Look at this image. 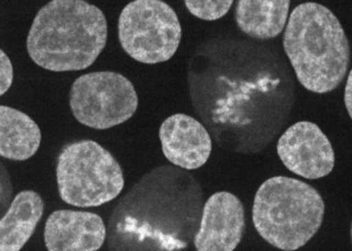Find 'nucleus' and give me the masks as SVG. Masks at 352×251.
Masks as SVG:
<instances>
[{"label": "nucleus", "instance_id": "nucleus-10", "mask_svg": "<svg viewBox=\"0 0 352 251\" xmlns=\"http://www.w3.org/2000/svg\"><path fill=\"white\" fill-rule=\"evenodd\" d=\"M43 235L49 251H93L103 246L106 226L93 212L56 210L47 218Z\"/></svg>", "mask_w": 352, "mask_h": 251}, {"label": "nucleus", "instance_id": "nucleus-16", "mask_svg": "<svg viewBox=\"0 0 352 251\" xmlns=\"http://www.w3.org/2000/svg\"><path fill=\"white\" fill-rule=\"evenodd\" d=\"M344 104L347 112L351 118L352 108V88H351V71H349V77H347L346 86L344 91Z\"/></svg>", "mask_w": 352, "mask_h": 251}, {"label": "nucleus", "instance_id": "nucleus-15", "mask_svg": "<svg viewBox=\"0 0 352 251\" xmlns=\"http://www.w3.org/2000/svg\"><path fill=\"white\" fill-rule=\"evenodd\" d=\"M14 67L12 60L3 51H0V95L3 96L14 83Z\"/></svg>", "mask_w": 352, "mask_h": 251}, {"label": "nucleus", "instance_id": "nucleus-12", "mask_svg": "<svg viewBox=\"0 0 352 251\" xmlns=\"http://www.w3.org/2000/svg\"><path fill=\"white\" fill-rule=\"evenodd\" d=\"M41 132L25 112L8 106L0 107V155L12 161L23 162L40 149Z\"/></svg>", "mask_w": 352, "mask_h": 251}, {"label": "nucleus", "instance_id": "nucleus-14", "mask_svg": "<svg viewBox=\"0 0 352 251\" xmlns=\"http://www.w3.org/2000/svg\"><path fill=\"white\" fill-rule=\"evenodd\" d=\"M234 1L223 0V1H193L186 0L184 5L193 16L203 21H214L225 16L230 12Z\"/></svg>", "mask_w": 352, "mask_h": 251}, {"label": "nucleus", "instance_id": "nucleus-8", "mask_svg": "<svg viewBox=\"0 0 352 251\" xmlns=\"http://www.w3.org/2000/svg\"><path fill=\"white\" fill-rule=\"evenodd\" d=\"M245 227L242 201L230 192H217L204 204L193 243L199 251H232L242 241Z\"/></svg>", "mask_w": 352, "mask_h": 251}, {"label": "nucleus", "instance_id": "nucleus-13", "mask_svg": "<svg viewBox=\"0 0 352 251\" xmlns=\"http://www.w3.org/2000/svg\"><path fill=\"white\" fill-rule=\"evenodd\" d=\"M290 1L288 0H241L236 3V25L256 40L277 38L288 21Z\"/></svg>", "mask_w": 352, "mask_h": 251}, {"label": "nucleus", "instance_id": "nucleus-5", "mask_svg": "<svg viewBox=\"0 0 352 251\" xmlns=\"http://www.w3.org/2000/svg\"><path fill=\"white\" fill-rule=\"evenodd\" d=\"M179 19L169 4L160 0H136L123 8L118 38L126 53L145 64L170 60L182 42Z\"/></svg>", "mask_w": 352, "mask_h": 251}, {"label": "nucleus", "instance_id": "nucleus-9", "mask_svg": "<svg viewBox=\"0 0 352 251\" xmlns=\"http://www.w3.org/2000/svg\"><path fill=\"white\" fill-rule=\"evenodd\" d=\"M160 139L165 158L186 170L203 167L212 153L210 134L203 124L188 115L168 117L160 126Z\"/></svg>", "mask_w": 352, "mask_h": 251}, {"label": "nucleus", "instance_id": "nucleus-2", "mask_svg": "<svg viewBox=\"0 0 352 251\" xmlns=\"http://www.w3.org/2000/svg\"><path fill=\"white\" fill-rule=\"evenodd\" d=\"M283 45L306 90L326 94L342 83L351 64V45L329 8L315 2L296 6L289 17Z\"/></svg>", "mask_w": 352, "mask_h": 251}, {"label": "nucleus", "instance_id": "nucleus-7", "mask_svg": "<svg viewBox=\"0 0 352 251\" xmlns=\"http://www.w3.org/2000/svg\"><path fill=\"white\" fill-rule=\"evenodd\" d=\"M277 153L285 167L309 180L327 176L336 165V154L327 136L308 121L285 131L278 141Z\"/></svg>", "mask_w": 352, "mask_h": 251}, {"label": "nucleus", "instance_id": "nucleus-6", "mask_svg": "<svg viewBox=\"0 0 352 251\" xmlns=\"http://www.w3.org/2000/svg\"><path fill=\"white\" fill-rule=\"evenodd\" d=\"M69 108L80 124L108 130L127 122L138 108L133 84L115 71H95L78 77L69 91Z\"/></svg>", "mask_w": 352, "mask_h": 251}, {"label": "nucleus", "instance_id": "nucleus-3", "mask_svg": "<svg viewBox=\"0 0 352 251\" xmlns=\"http://www.w3.org/2000/svg\"><path fill=\"white\" fill-rule=\"evenodd\" d=\"M324 213V201L311 185L276 176L258 188L252 215L254 226L265 241L278 250L294 251L318 232Z\"/></svg>", "mask_w": 352, "mask_h": 251}, {"label": "nucleus", "instance_id": "nucleus-4", "mask_svg": "<svg viewBox=\"0 0 352 251\" xmlns=\"http://www.w3.org/2000/svg\"><path fill=\"white\" fill-rule=\"evenodd\" d=\"M56 176L60 199L80 208L101 206L114 200L125 184L120 164L92 140L66 145L58 157Z\"/></svg>", "mask_w": 352, "mask_h": 251}, {"label": "nucleus", "instance_id": "nucleus-11", "mask_svg": "<svg viewBox=\"0 0 352 251\" xmlns=\"http://www.w3.org/2000/svg\"><path fill=\"white\" fill-rule=\"evenodd\" d=\"M45 211L38 192L25 190L15 195L0 222V250H21L36 231Z\"/></svg>", "mask_w": 352, "mask_h": 251}, {"label": "nucleus", "instance_id": "nucleus-1", "mask_svg": "<svg viewBox=\"0 0 352 251\" xmlns=\"http://www.w3.org/2000/svg\"><path fill=\"white\" fill-rule=\"evenodd\" d=\"M107 38V19L99 8L82 0H53L34 17L27 49L45 70L78 71L94 64Z\"/></svg>", "mask_w": 352, "mask_h": 251}]
</instances>
